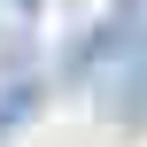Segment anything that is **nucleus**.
Here are the masks:
<instances>
[{
	"mask_svg": "<svg viewBox=\"0 0 147 147\" xmlns=\"http://www.w3.org/2000/svg\"><path fill=\"white\" fill-rule=\"evenodd\" d=\"M124 109H132V116H147V39L132 47V93H124Z\"/></svg>",
	"mask_w": 147,
	"mask_h": 147,
	"instance_id": "obj_1",
	"label": "nucleus"
}]
</instances>
